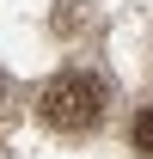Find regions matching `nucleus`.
<instances>
[{"mask_svg":"<svg viewBox=\"0 0 153 159\" xmlns=\"http://www.w3.org/2000/svg\"><path fill=\"white\" fill-rule=\"evenodd\" d=\"M129 141H135V153H147V159H153V104L129 122Z\"/></svg>","mask_w":153,"mask_h":159,"instance_id":"nucleus-2","label":"nucleus"},{"mask_svg":"<svg viewBox=\"0 0 153 159\" xmlns=\"http://www.w3.org/2000/svg\"><path fill=\"white\" fill-rule=\"evenodd\" d=\"M37 116L49 122L55 135H92L98 122H104V86H98L92 74L67 67V74L43 80V92H37Z\"/></svg>","mask_w":153,"mask_h":159,"instance_id":"nucleus-1","label":"nucleus"}]
</instances>
